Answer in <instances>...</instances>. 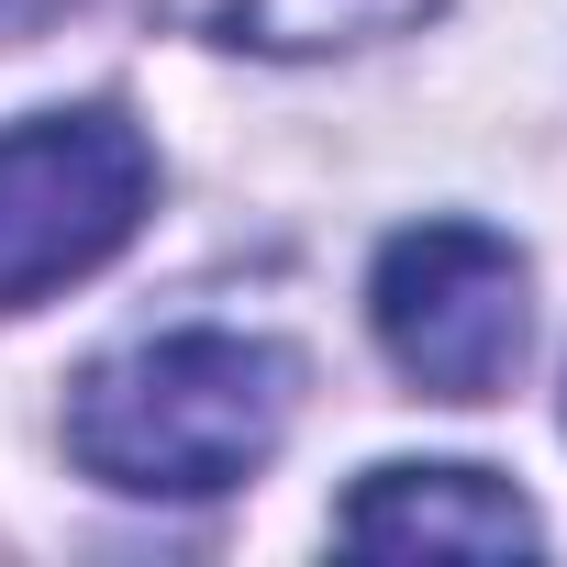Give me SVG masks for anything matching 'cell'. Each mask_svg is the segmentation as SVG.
<instances>
[{"instance_id":"cell-5","label":"cell","mask_w":567,"mask_h":567,"mask_svg":"<svg viewBox=\"0 0 567 567\" xmlns=\"http://www.w3.org/2000/svg\"><path fill=\"white\" fill-rule=\"evenodd\" d=\"M156 12L189 23L200 45H245V56H334V45L412 34L445 0H156Z\"/></svg>"},{"instance_id":"cell-2","label":"cell","mask_w":567,"mask_h":567,"mask_svg":"<svg viewBox=\"0 0 567 567\" xmlns=\"http://www.w3.org/2000/svg\"><path fill=\"white\" fill-rule=\"evenodd\" d=\"M156 200V156L123 112H34L0 134V312L112 267Z\"/></svg>"},{"instance_id":"cell-6","label":"cell","mask_w":567,"mask_h":567,"mask_svg":"<svg viewBox=\"0 0 567 567\" xmlns=\"http://www.w3.org/2000/svg\"><path fill=\"white\" fill-rule=\"evenodd\" d=\"M68 12H90V0H0V45H34V34L68 23Z\"/></svg>"},{"instance_id":"cell-1","label":"cell","mask_w":567,"mask_h":567,"mask_svg":"<svg viewBox=\"0 0 567 567\" xmlns=\"http://www.w3.org/2000/svg\"><path fill=\"white\" fill-rule=\"evenodd\" d=\"M301 412V368L267 334H145L68 390V456L123 501H212L245 489Z\"/></svg>"},{"instance_id":"cell-3","label":"cell","mask_w":567,"mask_h":567,"mask_svg":"<svg viewBox=\"0 0 567 567\" xmlns=\"http://www.w3.org/2000/svg\"><path fill=\"white\" fill-rule=\"evenodd\" d=\"M368 323L390 346V368L423 401H489L523 368L534 301H523V256L489 223H412L379 245L368 278Z\"/></svg>"},{"instance_id":"cell-4","label":"cell","mask_w":567,"mask_h":567,"mask_svg":"<svg viewBox=\"0 0 567 567\" xmlns=\"http://www.w3.org/2000/svg\"><path fill=\"white\" fill-rule=\"evenodd\" d=\"M357 556H534L545 523L489 467H368L334 512Z\"/></svg>"}]
</instances>
